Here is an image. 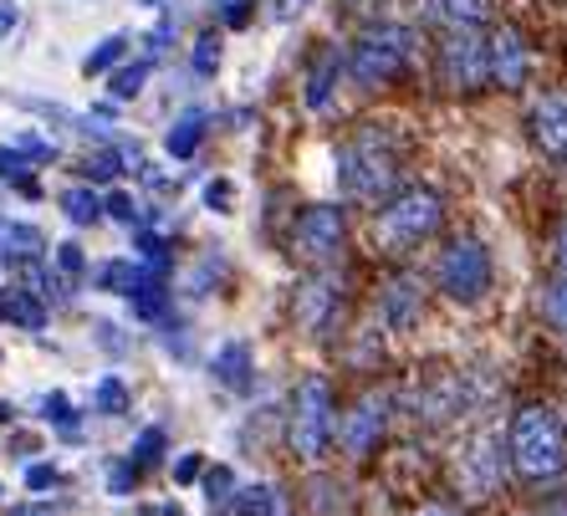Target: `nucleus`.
<instances>
[{
    "mask_svg": "<svg viewBox=\"0 0 567 516\" xmlns=\"http://www.w3.org/2000/svg\"><path fill=\"white\" fill-rule=\"evenodd\" d=\"M97 410L103 414L128 410V384H123V379H103V384H97Z\"/></svg>",
    "mask_w": 567,
    "mask_h": 516,
    "instance_id": "obj_24",
    "label": "nucleus"
},
{
    "mask_svg": "<svg viewBox=\"0 0 567 516\" xmlns=\"http://www.w3.org/2000/svg\"><path fill=\"white\" fill-rule=\"evenodd\" d=\"M404 62H410V31L404 27H373L358 37L353 47V82H363V87H383V82H394L399 72H404Z\"/></svg>",
    "mask_w": 567,
    "mask_h": 516,
    "instance_id": "obj_6",
    "label": "nucleus"
},
{
    "mask_svg": "<svg viewBox=\"0 0 567 516\" xmlns=\"http://www.w3.org/2000/svg\"><path fill=\"white\" fill-rule=\"evenodd\" d=\"M246 16H251L246 0H230V6H225V21H230V27H246Z\"/></svg>",
    "mask_w": 567,
    "mask_h": 516,
    "instance_id": "obj_37",
    "label": "nucleus"
},
{
    "mask_svg": "<svg viewBox=\"0 0 567 516\" xmlns=\"http://www.w3.org/2000/svg\"><path fill=\"white\" fill-rule=\"evenodd\" d=\"M547 516H567V502H557V506H547Z\"/></svg>",
    "mask_w": 567,
    "mask_h": 516,
    "instance_id": "obj_42",
    "label": "nucleus"
},
{
    "mask_svg": "<svg viewBox=\"0 0 567 516\" xmlns=\"http://www.w3.org/2000/svg\"><path fill=\"white\" fill-rule=\"evenodd\" d=\"M440 215H445V205H440L435 189H404V195L383 199V210L373 215V246H379L383 256L410 251L424 236H435Z\"/></svg>",
    "mask_w": 567,
    "mask_h": 516,
    "instance_id": "obj_3",
    "label": "nucleus"
},
{
    "mask_svg": "<svg viewBox=\"0 0 567 516\" xmlns=\"http://www.w3.org/2000/svg\"><path fill=\"white\" fill-rule=\"evenodd\" d=\"M16 27H21V6H16V0H0V41L11 37Z\"/></svg>",
    "mask_w": 567,
    "mask_h": 516,
    "instance_id": "obj_35",
    "label": "nucleus"
},
{
    "mask_svg": "<svg viewBox=\"0 0 567 516\" xmlns=\"http://www.w3.org/2000/svg\"><path fill=\"white\" fill-rule=\"evenodd\" d=\"M148 72H154V62H133V66H118V72H113V82H107V87H113V97H138V93H144V82H148Z\"/></svg>",
    "mask_w": 567,
    "mask_h": 516,
    "instance_id": "obj_20",
    "label": "nucleus"
},
{
    "mask_svg": "<svg viewBox=\"0 0 567 516\" xmlns=\"http://www.w3.org/2000/svg\"><path fill=\"white\" fill-rule=\"evenodd\" d=\"M291 451L302 461H322L332 440V384L322 373H307L297 394H291V424H287Z\"/></svg>",
    "mask_w": 567,
    "mask_h": 516,
    "instance_id": "obj_4",
    "label": "nucleus"
},
{
    "mask_svg": "<svg viewBox=\"0 0 567 516\" xmlns=\"http://www.w3.org/2000/svg\"><path fill=\"white\" fill-rule=\"evenodd\" d=\"M82 266H87V256H82V246H72V240H62V246H56V271H62L66 281H78V277H82Z\"/></svg>",
    "mask_w": 567,
    "mask_h": 516,
    "instance_id": "obj_26",
    "label": "nucleus"
},
{
    "mask_svg": "<svg viewBox=\"0 0 567 516\" xmlns=\"http://www.w3.org/2000/svg\"><path fill=\"white\" fill-rule=\"evenodd\" d=\"M506 451H512L516 476L527 486H547V481L567 476V430L553 404H522Z\"/></svg>",
    "mask_w": 567,
    "mask_h": 516,
    "instance_id": "obj_1",
    "label": "nucleus"
},
{
    "mask_svg": "<svg viewBox=\"0 0 567 516\" xmlns=\"http://www.w3.org/2000/svg\"><path fill=\"white\" fill-rule=\"evenodd\" d=\"M557 271H567V220H563V230H557Z\"/></svg>",
    "mask_w": 567,
    "mask_h": 516,
    "instance_id": "obj_38",
    "label": "nucleus"
},
{
    "mask_svg": "<svg viewBox=\"0 0 567 516\" xmlns=\"http://www.w3.org/2000/svg\"><path fill=\"white\" fill-rule=\"evenodd\" d=\"M532 138L542 144V154L567 159V93H547L532 107Z\"/></svg>",
    "mask_w": 567,
    "mask_h": 516,
    "instance_id": "obj_11",
    "label": "nucleus"
},
{
    "mask_svg": "<svg viewBox=\"0 0 567 516\" xmlns=\"http://www.w3.org/2000/svg\"><path fill=\"white\" fill-rule=\"evenodd\" d=\"M62 215L72 226H97V220H103V199H97L87 185H72L62 195Z\"/></svg>",
    "mask_w": 567,
    "mask_h": 516,
    "instance_id": "obj_18",
    "label": "nucleus"
},
{
    "mask_svg": "<svg viewBox=\"0 0 567 516\" xmlns=\"http://www.w3.org/2000/svg\"><path fill=\"white\" fill-rule=\"evenodd\" d=\"M455 476L471 496H496L502 486V430L486 424V430H475L471 445L461 451V465H455Z\"/></svg>",
    "mask_w": 567,
    "mask_h": 516,
    "instance_id": "obj_8",
    "label": "nucleus"
},
{
    "mask_svg": "<svg viewBox=\"0 0 567 516\" xmlns=\"http://www.w3.org/2000/svg\"><path fill=\"white\" fill-rule=\"evenodd\" d=\"M16 516H56V512H52V506H21Z\"/></svg>",
    "mask_w": 567,
    "mask_h": 516,
    "instance_id": "obj_39",
    "label": "nucleus"
},
{
    "mask_svg": "<svg viewBox=\"0 0 567 516\" xmlns=\"http://www.w3.org/2000/svg\"><path fill=\"white\" fill-rule=\"evenodd\" d=\"M144 6H154V0H144Z\"/></svg>",
    "mask_w": 567,
    "mask_h": 516,
    "instance_id": "obj_43",
    "label": "nucleus"
},
{
    "mask_svg": "<svg viewBox=\"0 0 567 516\" xmlns=\"http://www.w3.org/2000/svg\"><path fill=\"white\" fill-rule=\"evenodd\" d=\"M123 52H128V37H107L103 47H97V52L87 56L82 66H87V72L97 78V72H107V66H118V62H123Z\"/></svg>",
    "mask_w": 567,
    "mask_h": 516,
    "instance_id": "obj_23",
    "label": "nucleus"
},
{
    "mask_svg": "<svg viewBox=\"0 0 567 516\" xmlns=\"http://www.w3.org/2000/svg\"><path fill=\"white\" fill-rule=\"evenodd\" d=\"M414 281L410 277H399L394 287H389V322H394V328H404V322L414 318Z\"/></svg>",
    "mask_w": 567,
    "mask_h": 516,
    "instance_id": "obj_22",
    "label": "nucleus"
},
{
    "mask_svg": "<svg viewBox=\"0 0 567 516\" xmlns=\"http://www.w3.org/2000/svg\"><path fill=\"white\" fill-rule=\"evenodd\" d=\"M158 455H164V430H144V435H138V445H133V465H154Z\"/></svg>",
    "mask_w": 567,
    "mask_h": 516,
    "instance_id": "obj_25",
    "label": "nucleus"
},
{
    "mask_svg": "<svg viewBox=\"0 0 567 516\" xmlns=\"http://www.w3.org/2000/svg\"><path fill=\"white\" fill-rule=\"evenodd\" d=\"M383 420H389V404H383L379 394H369L353 414H348V424H343L348 455H369L373 445H379V435H383Z\"/></svg>",
    "mask_w": 567,
    "mask_h": 516,
    "instance_id": "obj_12",
    "label": "nucleus"
},
{
    "mask_svg": "<svg viewBox=\"0 0 567 516\" xmlns=\"http://www.w3.org/2000/svg\"><path fill=\"white\" fill-rule=\"evenodd\" d=\"M205 496H210V506L230 502V471H225V465H215L210 476H205Z\"/></svg>",
    "mask_w": 567,
    "mask_h": 516,
    "instance_id": "obj_30",
    "label": "nucleus"
},
{
    "mask_svg": "<svg viewBox=\"0 0 567 516\" xmlns=\"http://www.w3.org/2000/svg\"><path fill=\"white\" fill-rule=\"evenodd\" d=\"M542 318L553 322L557 332H567V271H557L547 281V291H542Z\"/></svg>",
    "mask_w": 567,
    "mask_h": 516,
    "instance_id": "obj_19",
    "label": "nucleus"
},
{
    "mask_svg": "<svg viewBox=\"0 0 567 516\" xmlns=\"http://www.w3.org/2000/svg\"><path fill=\"white\" fill-rule=\"evenodd\" d=\"M486 78L496 87H522L527 82V41L516 27H502L486 41Z\"/></svg>",
    "mask_w": 567,
    "mask_h": 516,
    "instance_id": "obj_10",
    "label": "nucleus"
},
{
    "mask_svg": "<svg viewBox=\"0 0 567 516\" xmlns=\"http://www.w3.org/2000/svg\"><path fill=\"white\" fill-rule=\"evenodd\" d=\"M332 72H338V52H322V62L312 66V82H307V103L322 107L332 93Z\"/></svg>",
    "mask_w": 567,
    "mask_h": 516,
    "instance_id": "obj_21",
    "label": "nucleus"
},
{
    "mask_svg": "<svg viewBox=\"0 0 567 516\" xmlns=\"http://www.w3.org/2000/svg\"><path fill=\"white\" fill-rule=\"evenodd\" d=\"M435 277H440V291H445L450 302H461V307L481 302L491 291V251L475 236H455L445 251H440Z\"/></svg>",
    "mask_w": 567,
    "mask_h": 516,
    "instance_id": "obj_5",
    "label": "nucleus"
},
{
    "mask_svg": "<svg viewBox=\"0 0 567 516\" xmlns=\"http://www.w3.org/2000/svg\"><path fill=\"white\" fill-rule=\"evenodd\" d=\"M133 476H138V465H133V461L107 465V491H113V496H128V491H133Z\"/></svg>",
    "mask_w": 567,
    "mask_h": 516,
    "instance_id": "obj_29",
    "label": "nucleus"
},
{
    "mask_svg": "<svg viewBox=\"0 0 567 516\" xmlns=\"http://www.w3.org/2000/svg\"><path fill=\"white\" fill-rule=\"evenodd\" d=\"M41 414H47V420H56V424H62V430H78V414H72V404H66V394H52V399H47V410H41Z\"/></svg>",
    "mask_w": 567,
    "mask_h": 516,
    "instance_id": "obj_32",
    "label": "nucleus"
},
{
    "mask_svg": "<svg viewBox=\"0 0 567 516\" xmlns=\"http://www.w3.org/2000/svg\"><path fill=\"white\" fill-rule=\"evenodd\" d=\"M103 215H113V220H123V226H133V220H138V205H133V195L113 189V195L103 199Z\"/></svg>",
    "mask_w": 567,
    "mask_h": 516,
    "instance_id": "obj_28",
    "label": "nucleus"
},
{
    "mask_svg": "<svg viewBox=\"0 0 567 516\" xmlns=\"http://www.w3.org/2000/svg\"><path fill=\"white\" fill-rule=\"evenodd\" d=\"M266 516H287V502H281V496H277V506H271V512H266Z\"/></svg>",
    "mask_w": 567,
    "mask_h": 516,
    "instance_id": "obj_41",
    "label": "nucleus"
},
{
    "mask_svg": "<svg viewBox=\"0 0 567 516\" xmlns=\"http://www.w3.org/2000/svg\"><path fill=\"white\" fill-rule=\"evenodd\" d=\"M199 138H205V113H199V107H189L185 118L174 123L169 128V138H164V148H169L174 159H189V154H195L199 148Z\"/></svg>",
    "mask_w": 567,
    "mask_h": 516,
    "instance_id": "obj_16",
    "label": "nucleus"
},
{
    "mask_svg": "<svg viewBox=\"0 0 567 516\" xmlns=\"http://www.w3.org/2000/svg\"><path fill=\"white\" fill-rule=\"evenodd\" d=\"M430 16H440V21H450V27H481V21H491V0H430Z\"/></svg>",
    "mask_w": 567,
    "mask_h": 516,
    "instance_id": "obj_15",
    "label": "nucleus"
},
{
    "mask_svg": "<svg viewBox=\"0 0 567 516\" xmlns=\"http://www.w3.org/2000/svg\"><path fill=\"white\" fill-rule=\"evenodd\" d=\"M291 251L312 266H328L343 251V210L338 205H307L291 226Z\"/></svg>",
    "mask_w": 567,
    "mask_h": 516,
    "instance_id": "obj_7",
    "label": "nucleus"
},
{
    "mask_svg": "<svg viewBox=\"0 0 567 516\" xmlns=\"http://www.w3.org/2000/svg\"><path fill=\"white\" fill-rule=\"evenodd\" d=\"M199 471H205V461H199V455H185V461L174 465V481H179V486H189V481H199Z\"/></svg>",
    "mask_w": 567,
    "mask_h": 516,
    "instance_id": "obj_36",
    "label": "nucleus"
},
{
    "mask_svg": "<svg viewBox=\"0 0 567 516\" xmlns=\"http://www.w3.org/2000/svg\"><path fill=\"white\" fill-rule=\"evenodd\" d=\"M230 199H236V189H230V179H210V185H205V205H210V210H230Z\"/></svg>",
    "mask_w": 567,
    "mask_h": 516,
    "instance_id": "obj_31",
    "label": "nucleus"
},
{
    "mask_svg": "<svg viewBox=\"0 0 567 516\" xmlns=\"http://www.w3.org/2000/svg\"><path fill=\"white\" fill-rule=\"evenodd\" d=\"M420 516H455V512H450V506H424Z\"/></svg>",
    "mask_w": 567,
    "mask_h": 516,
    "instance_id": "obj_40",
    "label": "nucleus"
},
{
    "mask_svg": "<svg viewBox=\"0 0 567 516\" xmlns=\"http://www.w3.org/2000/svg\"><path fill=\"white\" fill-rule=\"evenodd\" d=\"M440 78L445 87H481L486 82V41L471 27H450V37L440 41Z\"/></svg>",
    "mask_w": 567,
    "mask_h": 516,
    "instance_id": "obj_9",
    "label": "nucleus"
},
{
    "mask_svg": "<svg viewBox=\"0 0 567 516\" xmlns=\"http://www.w3.org/2000/svg\"><path fill=\"white\" fill-rule=\"evenodd\" d=\"M144 281H154L144 271V266H133V261H107L103 271H97V287L103 291H118V297H133V291L144 287Z\"/></svg>",
    "mask_w": 567,
    "mask_h": 516,
    "instance_id": "obj_17",
    "label": "nucleus"
},
{
    "mask_svg": "<svg viewBox=\"0 0 567 516\" xmlns=\"http://www.w3.org/2000/svg\"><path fill=\"white\" fill-rule=\"evenodd\" d=\"M0 318L6 322H16V328H47V302H41L37 291H27V287H11L6 291V302H0Z\"/></svg>",
    "mask_w": 567,
    "mask_h": 516,
    "instance_id": "obj_14",
    "label": "nucleus"
},
{
    "mask_svg": "<svg viewBox=\"0 0 567 516\" xmlns=\"http://www.w3.org/2000/svg\"><path fill=\"white\" fill-rule=\"evenodd\" d=\"M215 379H220L225 389L246 394V389H251V343H225L220 353H215Z\"/></svg>",
    "mask_w": 567,
    "mask_h": 516,
    "instance_id": "obj_13",
    "label": "nucleus"
},
{
    "mask_svg": "<svg viewBox=\"0 0 567 516\" xmlns=\"http://www.w3.org/2000/svg\"><path fill=\"white\" fill-rule=\"evenodd\" d=\"M215 66H220V41H215V37H199L195 41V72H199V78H210Z\"/></svg>",
    "mask_w": 567,
    "mask_h": 516,
    "instance_id": "obj_27",
    "label": "nucleus"
},
{
    "mask_svg": "<svg viewBox=\"0 0 567 516\" xmlns=\"http://www.w3.org/2000/svg\"><path fill=\"white\" fill-rule=\"evenodd\" d=\"M338 185H343L353 199L383 205L399 185L394 144H389L379 128H363L353 144H343V154H338Z\"/></svg>",
    "mask_w": 567,
    "mask_h": 516,
    "instance_id": "obj_2",
    "label": "nucleus"
},
{
    "mask_svg": "<svg viewBox=\"0 0 567 516\" xmlns=\"http://www.w3.org/2000/svg\"><path fill=\"white\" fill-rule=\"evenodd\" d=\"M118 169H123L118 154H93V159H87V174H93V179H113Z\"/></svg>",
    "mask_w": 567,
    "mask_h": 516,
    "instance_id": "obj_33",
    "label": "nucleus"
},
{
    "mask_svg": "<svg viewBox=\"0 0 567 516\" xmlns=\"http://www.w3.org/2000/svg\"><path fill=\"white\" fill-rule=\"evenodd\" d=\"M56 481H62V476H56V465H31V471H27V486L31 491H47V486H56Z\"/></svg>",
    "mask_w": 567,
    "mask_h": 516,
    "instance_id": "obj_34",
    "label": "nucleus"
}]
</instances>
